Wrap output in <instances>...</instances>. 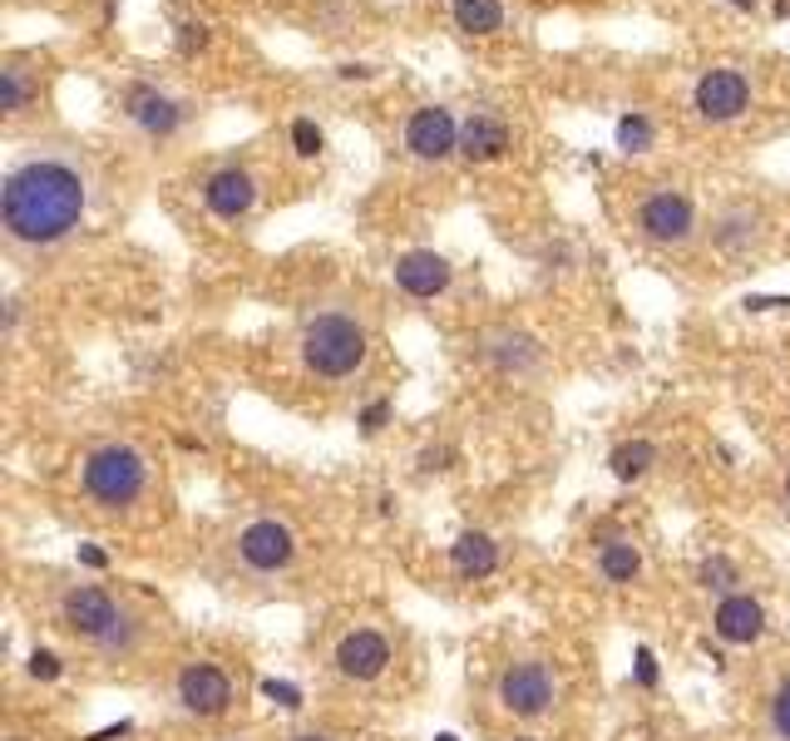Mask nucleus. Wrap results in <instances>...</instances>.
<instances>
[{"instance_id":"obj_26","label":"nucleus","mask_w":790,"mask_h":741,"mask_svg":"<svg viewBox=\"0 0 790 741\" xmlns=\"http://www.w3.org/2000/svg\"><path fill=\"white\" fill-rule=\"evenodd\" d=\"M292 148H297V158H322V148H326V134H322V124L316 119H292Z\"/></svg>"},{"instance_id":"obj_18","label":"nucleus","mask_w":790,"mask_h":741,"mask_svg":"<svg viewBox=\"0 0 790 741\" xmlns=\"http://www.w3.org/2000/svg\"><path fill=\"white\" fill-rule=\"evenodd\" d=\"M450 559H455V574L460 578H489L494 568H499V544H494L489 534H480V529H470V534L455 539Z\"/></svg>"},{"instance_id":"obj_23","label":"nucleus","mask_w":790,"mask_h":741,"mask_svg":"<svg viewBox=\"0 0 790 741\" xmlns=\"http://www.w3.org/2000/svg\"><path fill=\"white\" fill-rule=\"evenodd\" d=\"M613 139L623 154H647L652 139H657V129H652V119L642 109H628V114H618V124H613Z\"/></svg>"},{"instance_id":"obj_1","label":"nucleus","mask_w":790,"mask_h":741,"mask_svg":"<svg viewBox=\"0 0 790 741\" xmlns=\"http://www.w3.org/2000/svg\"><path fill=\"white\" fill-rule=\"evenodd\" d=\"M84 208H89V188L65 158H25L0 184V222L25 248H50L70 238L84 222Z\"/></svg>"},{"instance_id":"obj_31","label":"nucleus","mask_w":790,"mask_h":741,"mask_svg":"<svg viewBox=\"0 0 790 741\" xmlns=\"http://www.w3.org/2000/svg\"><path fill=\"white\" fill-rule=\"evenodd\" d=\"M386 420H391V400H371V406L361 410V430H366V436H381Z\"/></svg>"},{"instance_id":"obj_33","label":"nucleus","mask_w":790,"mask_h":741,"mask_svg":"<svg viewBox=\"0 0 790 741\" xmlns=\"http://www.w3.org/2000/svg\"><path fill=\"white\" fill-rule=\"evenodd\" d=\"M336 74H341V80H371V65H356V60H346V65H336Z\"/></svg>"},{"instance_id":"obj_28","label":"nucleus","mask_w":790,"mask_h":741,"mask_svg":"<svg viewBox=\"0 0 790 741\" xmlns=\"http://www.w3.org/2000/svg\"><path fill=\"white\" fill-rule=\"evenodd\" d=\"M771 727H776V737L790 741V682L776 687V697H771Z\"/></svg>"},{"instance_id":"obj_21","label":"nucleus","mask_w":790,"mask_h":741,"mask_svg":"<svg viewBox=\"0 0 790 741\" xmlns=\"http://www.w3.org/2000/svg\"><path fill=\"white\" fill-rule=\"evenodd\" d=\"M652 465H657V445L652 440H628V445H618V450L608 455V470H613L618 480H642Z\"/></svg>"},{"instance_id":"obj_25","label":"nucleus","mask_w":790,"mask_h":741,"mask_svg":"<svg viewBox=\"0 0 790 741\" xmlns=\"http://www.w3.org/2000/svg\"><path fill=\"white\" fill-rule=\"evenodd\" d=\"M208 40H213V35H208V20H178V25H173V50L183 60H193L198 50H208Z\"/></svg>"},{"instance_id":"obj_13","label":"nucleus","mask_w":790,"mask_h":741,"mask_svg":"<svg viewBox=\"0 0 790 741\" xmlns=\"http://www.w3.org/2000/svg\"><path fill=\"white\" fill-rule=\"evenodd\" d=\"M178 702L198 717H223L233 707V682H228L223 667L213 662H193L178 672Z\"/></svg>"},{"instance_id":"obj_22","label":"nucleus","mask_w":790,"mask_h":741,"mask_svg":"<svg viewBox=\"0 0 790 741\" xmlns=\"http://www.w3.org/2000/svg\"><path fill=\"white\" fill-rule=\"evenodd\" d=\"M756 228H761V218H756L751 208H726V213L712 222V238L721 242L726 252H736V248H746V242L756 238Z\"/></svg>"},{"instance_id":"obj_2","label":"nucleus","mask_w":790,"mask_h":741,"mask_svg":"<svg viewBox=\"0 0 790 741\" xmlns=\"http://www.w3.org/2000/svg\"><path fill=\"white\" fill-rule=\"evenodd\" d=\"M302 366L322 380H346L366 366V326L346 312H326L302 332Z\"/></svg>"},{"instance_id":"obj_4","label":"nucleus","mask_w":790,"mask_h":741,"mask_svg":"<svg viewBox=\"0 0 790 741\" xmlns=\"http://www.w3.org/2000/svg\"><path fill=\"white\" fill-rule=\"evenodd\" d=\"M60 618H65V628L75 633V638L99 643L104 653L129 648V643L119 638V633L129 628V618H124L119 603H114L104 588H70L65 598H60Z\"/></svg>"},{"instance_id":"obj_34","label":"nucleus","mask_w":790,"mask_h":741,"mask_svg":"<svg viewBox=\"0 0 790 741\" xmlns=\"http://www.w3.org/2000/svg\"><path fill=\"white\" fill-rule=\"evenodd\" d=\"M445 460H455V450H425V455H420V465H425V470H445Z\"/></svg>"},{"instance_id":"obj_38","label":"nucleus","mask_w":790,"mask_h":741,"mask_svg":"<svg viewBox=\"0 0 790 741\" xmlns=\"http://www.w3.org/2000/svg\"><path fill=\"white\" fill-rule=\"evenodd\" d=\"M435 741H460V737H455V732H440V737H435Z\"/></svg>"},{"instance_id":"obj_15","label":"nucleus","mask_w":790,"mask_h":741,"mask_svg":"<svg viewBox=\"0 0 790 741\" xmlns=\"http://www.w3.org/2000/svg\"><path fill=\"white\" fill-rule=\"evenodd\" d=\"M509 148H514V129L499 114L480 109L460 124V158H465V164H499Z\"/></svg>"},{"instance_id":"obj_24","label":"nucleus","mask_w":790,"mask_h":741,"mask_svg":"<svg viewBox=\"0 0 790 741\" xmlns=\"http://www.w3.org/2000/svg\"><path fill=\"white\" fill-rule=\"evenodd\" d=\"M30 74L20 70V65H6L0 70V109L6 114H20V109H30Z\"/></svg>"},{"instance_id":"obj_27","label":"nucleus","mask_w":790,"mask_h":741,"mask_svg":"<svg viewBox=\"0 0 790 741\" xmlns=\"http://www.w3.org/2000/svg\"><path fill=\"white\" fill-rule=\"evenodd\" d=\"M697 578H702L707 588H716V593H731V584H736V564H731V559H721V554H712L707 564L697 568Z\"/></svg>"},{"instance_id":"obj_19","label":"nucleus","mask_w":790,"mask_h":741,"mask_svg":"<svg viewBox=\"0 0 790 741\" xmlns=\"http://www.w3.org/2000/svg\"><path fill=\"white\" fill-rule=\"evenodd\" d=\"M450 20L465 35H499L504 30V0H450Z\"/></svg>"},{"instance_id":"obj_32","label":"nucleus","mask_w":790,"mask_h":741,"mask_svg":"<svg viewBox=\"0 0 790 741\" xmlns=\"http://www.w3.org/2000/svg\"><path fill=\"white\" fill-rule=\"evenodd\" d=\"M632 677H638V687H657V658H652V648H638Z\"/></svg>"},{"instance_id":"obj_12","label":"nucleus","mask_w":790,"mask_h":741,"mask_svg":"<svg viewBox=\"0 0 790 741\" xmlns=\"http://www.w3.org/2000/svg\"><path fill=\"white\" fill-rule=\"evenodd\" d=\"M203 203H208V213L223 218V222L247 218L252 208H257V178H252L247 168H238V164L218 168V174L203 178Z\"/></svg>"},{"instance_id":"obj_17","label":"nucleus","mask_w":790,"mask_h":741,"mask_svg":"<svg viewBox=\"0 0 790 741\" xmlns=\"http://www.w3.org/2000/svg\"><path fill=\"white\" fill-rule=\"evenodd\" d=\"M484 356H489V366H499L504 376H519V370L539 366V342H534L529 332H499V336H489Z\"/></svg>"},{"instance_id":"obj_39","label":"nucleus","mask_w":790,"mask_h":741,"mask_svg":"<svg viewBox=\"0 0 790 741\" xmlns=\"http://www.w3.org/2000/svg\"><path fill=\"white\" fill-rule=\"evenodd\" d=\"M297 741H326V737H316V732H312V737H297Z\"/></svg>"},{"instance_id":"obj_3","label":"nucleus","mask_w":790,"mask_h":741,"mask_svg":"<svg viewBox=\"0 0 790 741\" xmlns=\"http://www.w3.org/2000/svg\"><path fill=\"white\" fill-rule=\"evenodd\" d=\"M149 484V460H144L134 445H99V450L84 460V490L94 504L104 510H124L134 504Z\"/></svg>"},{"instance_id":"obj_41","label":"nucleus","mask_w":790,"mask_h":741,"mask_svg":"<svg viewBox=\"0 0 790 741\" xmlns=\"http://www.w3.org/2000/svg\"><path fill=\"white\" fill-rule=\"evenodd\" d=\"M524 741H529V737H524Z\"/></svg>"},{"instance_id":"obj_36","label":"nucleus","mask_w":790,"mask_h":741,"mask_svg":"<svg viewBox=\"0 0 790 741\" xmlns=\"http://www.w3.org/2000/svg\"><path fill=\"white\" fill-rule=\"evenodd\" d=\"M771 15H776V20H786V15H790V0H771Z\"/></svg>"},{"instance_id":"obj_9","label":"nucleus","mask_w":790,"mask_h":741,"mask_svg":"<svg viewBox=\"0 0 790 741\" xmlns=\"http://www.w3.org/2000/svg\"><path fill=\"white\" fill-rule=\"evenodd\" d=\"M499 702L514 717H544L554 707V677L544 662H514L499 677Z\"/></svg>"},{"instance_id":"obj_20","label":"nucleus","mask_w":790,"mask_h":741,"mask_svg":"<svg viewBox=\"0 0 790 741\" xmlns=\"http://www.w3.org/2000/svg\"><path fill=\"white\" fill-rule=\"evenodd\" d=\"M598 574H603L608 584H632V578L642 574L638 544H628V539H613V544H603V554H598Z\"/></svg>"},{"instance_id":"obj_16","label":"nucleus","mask_w":790,"mask_h":741,"mask_svg":"<svg viewBox=\"0 0 790 741\" xmlns=\"http://www.w3.org/2000/svg\"><path fill=\"white\" fill-rule=\"evenodd\" d=\"M712 628H716V638H721V643L751 648V643L766 633V608L751 598V593H726V598L716 603Z\"/></svg>"},{"instance_id":"obj_29","label":"nucleus","mask_w":790,"mask_h":741,"mask_svg":"<svg viewBox=\"0 0 790 741\" xmlns=\"http://www.w3.org/2000/svg\"><path fill=\"white\" fill-rule=\"evenodd\" d=\"M262 697H272V702L292 707V712L302 707V692H297V687H292V682H277V677H267V682H262Z\"/></svg>"},{"instance_id":"obj_7","label":"nucleus","mask_w":790,"mask_h":741,"mask_svg":"<svg viewBox=\"0 0 790 741\" xmlns=\"http://www.w3.org/2000/svg\"><path fill=\"white\" fill-rule=\"evenodd\" d=\"M119 109H124V119H129L139 134H149V139H173V134L183 129V119H188L183 100L164 94V90H158V84H149V80H134L129 90H124Z\"/></svg>"},{"instance_id":"obj_11","label":"nucleus","mask_w":790,"mask_h":741,"mask_svg":"<svg viewBox=\"0 0 790 741\" xmlns=\"http://www.w3.org/2000/svg\"><path fill=\"white\" fill-rule=\"evenodd\" d=\"M450 282H455V268H450V258H440L435 248H410L396 258V288L405 296H415V302H430V296L450 292Z\"/></svg>"},{"instance_id":"obj_14","label":"nucleus","mask_w":790,"mask_h":741,"mask_svg":"<svg viewBox=\"0 0 790 741\" xmlns=\"http://www.w3.org/2000/svg\"><path fill=\"white\" fill-rule=\"evenodd\" d=\"M386 662H391V643L371 628H356L336 643V672L351 677V682H376L386 672Z\"/></svg>"},{"instance_id":"obj_8","label":"nucleus","mask_w":790,"mask_h":741,"mask_svg":"<svg viewBox=\"0 0 790 741\" xmlns=\"http://www.w3.org/2000/svg\"><path fill=\"white\" fill-rule=\"evenodd\" d=\"M692 109H697V119H707V124H736L746 109H751V80L731 65L707 70L697 80V90H692Z\"/></svg>"},{"instance_id":"obj_30","label":"nucleus","mask_w":790,"mask_h":741,"mask_svg":"<svg viewBox=\"0 0 790 741\" xmlns=\"http://www.w3.org/2000/svg\"><path fill=\"white\" fill-rule=\"evenodd\" d=\"M60 672H65V667H60L55 653H45V648H40L35 658H30V677H35V682H55Z\"/></svg>"},{"instance_id":"obj_10","label":"nucleus","mask_w":790,"mask_h":741,"mask_svg":"<svg viewBox=\"0 0 790 741\" xmlns=\"http://www.w3.org/2000/svg\"><path fill=\"white\" fill-rule=\"evenodd\" d=\"M238 554H242V564L257 568V574H277V568L292 564L297 539H292V529L277 524V519H257V524H247L238 534Z\"/></svg>"},{"instance_id":"obj_40","label":"nucleus","mask_w":790,"mask_h":741,"mask_svg":"<svg viewBox=\"0 0 790 741\" xmlns=\"http://www.w3.org/2000/svg\"><path fill=\"white\" fill-rule=\"evenodd\" d=\"M786 504H790V474H786Z\"/></svg>"},{"instance_id":"obj_37","label":"nucleus","mask_w":790,"mask_h":741,"mask_svg":"<svg viewBox=\"0 0 790 741\" xmlns=\"http://www.w3.org/2000/svg\"><path fill=\"white\" fill-rule=\"evenodd\" d=\"M726 6H736V10H756L761 0H726Z\"/></svg>"},{"instance_id":"obj_6","label":"nucleus","mask_w":790,"mask_h":741,"mask_svg":"<svg viewBox=\"0 0 790 741\" xmlns=\"http://www.w3.org/2000/svg\"><path fill=\"white\" fill-rule=\"evenodd\" d=\"M400 144H405V154L420 158V164H445V158L460 154V119L445 104H420V109H410L405 129H400Z\"/></svg>"},{"instance_id":"obj_5","label":"nucleus","mask_w":790,"mask_h":741,"mask_svg":"<svg viewBox=\"0 0 790 741\" xmlns=\"http://www.w3.org/2000/svg\"><path fill=\"white\" fill-rule=\"evenodd\" d=\"M638 232L647 242H657V248H682L697 232V208L677 188H657V194H647L638 203Z\"/></svg>"},{"instance_id":"obj_35","label":"nucleus","mask_w":790,"mask_h":741,"mask_svg":"<svg viewBox=\"0 0 790 741\" xmlns=\"http://www.w3.org/2000/svg\"><path fill=\"white\" fill-rule=\"evenodd\" d=\"M80 564H89V568H104L109 559H104V549H94V544H80Z\"/></svg>"}]
</instances>
